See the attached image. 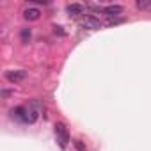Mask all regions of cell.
Masks as SVG:
<instances>
[{"label":"cell","instance_id":"cell-1","mask_svg":"<svg viewBox=\"0 0 151 151\" xmlns=\"http://www.w3.org/2000/svg\"><path fill=\"white\" fill-rule=\"evenodd\" d=\"M25 109H27L29 123H36V121L39 119V114H41V101H39V100H30Z\"/></svg>","mask_w":151,"mask_h":151},{"label":"cell","instance_id":"cell-2","mask_svg":"<svg viewBox=\"0 0 151 151\" xmlns=\"http://www.w3.org/2000/svg\"><path fill=\"white\" fill-rule=\"evenodd\" d=\"M55 135H57V142H59L60 149H66L68 142H69V133H68L64 123H57L55 124Z\"/></svg>","mask_w":151,"mask_h":151},{"label":"cell","instance_id":"cell-3","mask_svg":"<svg viewBox=\"0 0 151 151\" xmlns=\"http://www.w3.org/2000/svg\"><path fill=\"white\" fill-rule=\"evenodd\" d=\"M80 25H82L84 29H87V30H98V29L101 27L100 20H98L96 16H93V14L84 16V18H82V22H80Z\"/></svg>","mask_w":151,"mask_h":151},{"label":"cell","instance_id":"cell-4","mask_svg":"<svg viewBox=\"0 0 151 151\" xmlns=\"http://www.w3.org/2000/svg\"><path fill=\"white\" fill-rule=\"evenodd\" d=\"M6 77H7L9 82L18 84V82H22V80H25L27 71H23V69H18V71H7V73H6Z\"/></svg>","mask_w":151,"mask_h":151},{"label":"cell","instance_id":"cell-5","mask_svg":"<svg viewBox=\"0 0 151 151\" xmlns=\"http://www.w3.org/2000/svg\"><path fill=\"white\" fill-rule=\"evenodd\" d=\"M11 114H13V117H14L16 121H20V123H29V116H27V109H25V107H16V109L11 110Z\"/></svg>","mask_w":151,"mask_h":151},{"label":"cell","instance_id":"cell-6","mask_svg":"<svg viewBox=\"0 0 151 151\" xmlns=\"http://www.w3.org/2000/svg\"><path fill=\"white\" fill-rule=\"evenodd\" d=\"M66 11H68V14L69 16H82L84 13H86V6H82V4H69L68 7H66Z\"/></svg>","mask_w":151,"mask_h":151},{"label":"cell","instance_id":"cell-7","mask_svg":"<svg viewBox=\"0 0 151 151\" xmlns=\"http://www.w3.org/2000/svg\"><path fill=\"white\" fill-rule=\"evenodd\" d=\"M121 13H123L121 6H107V7H103V14L107 18H117Z\"/></svg>","mask_w":151,"mask_h":151},{"label":"cell","instance_id":"cell-8","mask_svg":"<svg viewBox=\"0 0 151 151\" xmlns=\"http://www.w3.org/2000/svg\"><path fill=\"white\" fill-rule=\"evenodd\" d=\"M39 16H41V11H39L37 7H27V9L23 11V18L29 20V22H36V20H39Z\"/></svg>","mask_w":151,"mask_h":151},{"label":"cell","instance_id":"cell-9","mask_svg":"<svg viewBox=\"0 0 151 151\" xmlns=\"http://www.w3.org/2000/svg\"><path fill=\"white\" fill-rule=\"evenodd\" d=\"M135 6L139 9H142V11H151V2H149V0H137Z\"/></svg>","mask_w":151,"mask_h":151},{"label":"cell","instance_id":"cell-10","mask_svg":"<svg viewBox=\"0 0 151 151\" xmlns=\"http://www.w3.org/2000/svg\"><path fill=\"white\" fill-rule=\"evenodd\" d=\"M29 39H30V29H23L22 30V41L29 43Z\"/></svg>","mask_w":151,"mask_h":151},{"label":"cell","instance_id":"cell-11","mask_svg":"<svg viewBox=\"0 0 151 151\" xmlns=\"http://www.w3.org/2000/svg\"><path fill=\"white\" fill-rule=\"evenodd\" d=\"M73 144H75V146H77V149H78V151H87V149H86V147H84V144H82V142H80V140H75V142H73Z\"/></svg>","mask_w":151,"mask_h":151},{"label":"cell","instance_id":"cell-12","mask_svg":"<svg viewBox=\"0 0 151 151\" xmlns=\"http://www.w3.org/2000/svg\"><path fill=\"white\" fill-rule=\"evenodd\" d=\"M9 94H11V91H7V89H4V91H2V98H7Z\"/></svg>","mask_w":151,"mask_h":151}]
</instances>
